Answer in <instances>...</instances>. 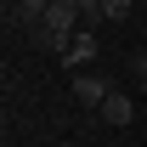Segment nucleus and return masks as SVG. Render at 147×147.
Returning <instances> with one entry per match:
<instances>
[{
	"mask_svg": "<svg viewBox=\"0 0 147 147\" xmlns=\"http://www.w3.org/2000/svg\"><path fill=\"white\" fill-rule=\"evenodd\" d=\"M91 57H96V34H91V28H79V34L68 40V51L57 57V62H62V68H85Z\"/></svg>",
	"mask_w": 147,
	"mask_h": 147,
	"instance_id": "obj_2",
	"label": "nucleus"
},
{
	"mask_svg": "<svg viewBox=\"0 0 147 147\" xmlns=\"http://www.w3.org/2000/svg\"><path fill=\"white\" fill-rule=\"evenodd\" d=\"M74 96H79V102H96V108H102V102L113 96V85L102 79V74H74Z\"/></svg>",
	"mask_w": 147,
	"mask_h": 147,
	"instance_id": "obj_3",
	"label": "nucleus"
},
{
	"mask_svg": "<svg viewBox=\"0 0 147 147\" xmlns=\"http://www.w3.org/2000/svg\"><path fill=\"white\" fill-rule=\"evenodd\" d=\"M102 17H108V23H125L130 17V0H102Z\"/></svg>",
	"mask_w": 147,
	"mask_h": 147,
	"instance_id": "obj_6",
	"label": "nucleus"
},
{
	"mask_svg": "<svg viewBox=\"0 0 147 147\" xmlns=\"http://www.w3.org/2000/svg\"><path fill=\"white\" fill-rule=\"evenodd\" d=\"M130 74L142 79V91H147V51H136V57H130Z\"/></svg>",
	"mask_w": 147,
	"mask_h": 147,
	"instance_id": "obj_8",
	"label": "nucleus"
},
{
	"mask_svg": "<svg viewBox=\"0 0 147 147\" xmlns=\"http://www.w3.org/2000/svg\"><path fill=\"white\" fill-rule=\"evenodd\" d=\"M51 11V0H17V11H6L11 23H23V28H40V17Z\"/></svg>",
	"mask_w": 147,
	"mask_h": 147,
	"instance_id": "obj_4",
	"label": "nucleus"
},
{
	"mask_svg": "<svg viewBox=\"0 0 147 147\" xmlns=\"http://www.w3.org/2000/svg\"><path fill=\"white\" fill-rule=\"evenodd\" d=\"M102 119H108V125H130V119H136V102H130V96H119V91H113L108 102H102Z\"/></svg>",
	"mask_w": 147,
	"mask_h": 147,
	"instance_id": "obj_5",
	"label": "nucleus"
},
{
	"mask_svg": "<svg viewBox=\"0 0 147 147\" xmlns=\"http://www.w3.org/2000/svg\"><path fill=\"white\" fill-rule=\"evenodd\" d=\"M74 23H79V6H74V0H51V11H45V17H40V28H34V45L62 57V51H68V40L79 34Z\"/></svg>",
	"mask_w": 147,
	"mask_h": 147,
	"instance_id": "obj_1",
	"label": "nucleus"
},
{
	"mask_svg": "<svg viewBox=\"0 0 147 147\" xmlns=\"http://www.w3.org/2000/svg\"><path fill=\"white\" fill-rule=\"evenodd\" d=\"M79 6V17H91V23H102V0H74Z\"/></svg>",
	"mask_w": 147,
	"mask_h": 147,
	"instance_id": "obj_7",
	"label": "nucleus"
},
{
	"mask_svg": "<svg viewBox=\"0 0 147 147\" xmlns=\"http://www.w3.org/2000/svg\"><path fill=\"white\" fill-rule=\"evenodd\" d=\"M11 147H23V142H11Z\"/></svg>",
	"mask_w": 147,
	"mask_h": 147,
	"instance_id": "obj_9",
	"label": "nucleus"
}]
</instances>
